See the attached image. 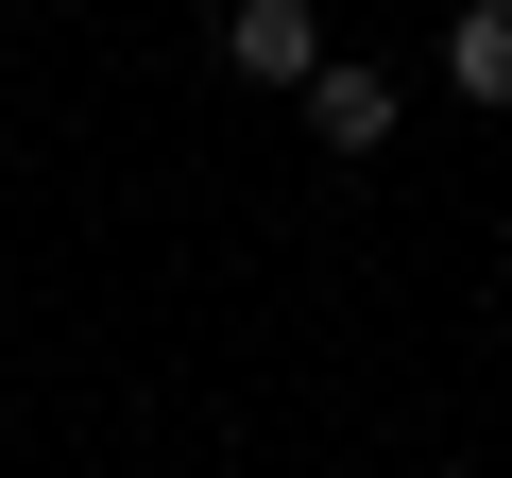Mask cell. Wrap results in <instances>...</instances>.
<instances>
[{"mask_svg": "<svg viewBox=\"0 0 512 478\" xmlns=\"http://www.w3.org/2000/svg\"><path fill=\"white\" fill-rule=\"evenodd\" d=\"M222 69L308 103V69H325V0H222Z\"/></svg>", "mask_w": 512, "mask_h": 478, "instance_id": "6da1fadb", "label": "cell"}, {"mask_svg": "<svg viewBox=\"0 0 512 478\" xmlns=\"http://www.w3.org/2000/svg\"><path fill=\"white\" fill-rule=\"evenodd\" d=\"M393 120H410L393 69H342V52L308 69V137H325V154H393Z\"/></svg>", "mask_w": 512, "mask_h": 478, "instance_id": "7a4b0ae2", "label": "cell"}, {"mask_svg": "<svg viewBox=\"0 0 512 478\" xmlns=\"http://www.w3.org/2000/svg\"><path fill=\"white\" fill-rule=\"evenodd\" d=\"M444 86L461 103H512V0H461V18H444Z\"/></svg>", "mask_w": 512, "mask_h": 478, "instance_id": "3957f363", "label": "cell"}]
</instances>
